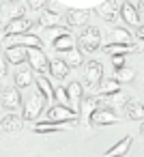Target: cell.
<instances>
[{
  "label": "cell",
  "instance_id": "1",
  "mask_svg": "<svg viewBox=\"0 0 144 157\" xmlns=\"http://www.w3.org/2000/svg\"><path fill=\"white\" fill-rule=\"evenodd\" d=\"M78 43L82 45L84 52H95L101 48V33L95 26H84L78 35Z\"/></svg>",
  "mask_w": 144,
  "mask_h": 157
},
{
  "label": "cell",
  "instance_id": "2",
  "mask_svg": "<svg viewBox=\"0 0 144 157\" xmlns=\"http://www.w3.org/2000/svg\"><path fill=\"white\" fill-rule=\"evenodd\" d=\"M45 105H47V101L43 99V95H39V93L30 95L26 99V103H24V116H22V121H37L41 116V112L45 110Z\"/></svg>",
  "mask_w": 144,
  "mask_h": 157
},
{
  "label": "cell",
  "instance_id": "3",
  "mask_svg": "<svg viewBox=\"0 0 144 157\" xmlns=\"http://www.w3.org/2000/svg\"><path fill=\"white\" fill-rule=\"evenodd\" d=\"M26 60H28V67L32 73H47V65H50V58L43 54V50H28L26 54Z\"/></svg>",
  "mask_w": 144,
  "mask_h": 157
},
{
  "label": "cell",
  "instance_id": "4",
  "mask_svg": "<svg viewBox=\"0 0 144 157\" xmlns=\"http://www.w3.org/2000/svg\"><path fill=\"white\" fill-rule=\"evenodd\" d=\"M67 101H69V110L73 112V114H78L80 116V103H82V99H84V88H82V84L80 82H71L67 88Z\"/></svg>",
  "mask_w": 144,
  "mask_h": 157
},
{
  "label": "cell",
  "instance_id": "5",
  "mask_svg": "<svg viewBox=\"0 0 144 157\" xmlns=\"http://www.w3.org/2000/svg\"><path fill=\"white\" fill-rule=\"evenodd\" d=\"M47 118L52 121V123H78V114H73L69 108H65V105H58V103H54L52 108H47Z\"/></svg>",
  "mask_w": 144,
  "mask_h": 157
},
{
  "label": "cell",
  "instance_id": "6",
  "mask_svg": "<svg viewBox=\"0 0 144 157\" xmlns=\"http://www.w3.org/2000/svg\"><path fill=\"white\" fill-rule=\"evenodd\" d=\"M133 43H135V39L127 28L116 26V28L108 30V45H133Z\"/></svg>",
  "mask_w": 144,
  "mask_h": 157
},
{
  "label": "cell",
  "instance_id": "7",
  "mask_svg": "<svg viewBox=\"0 0 144 157\" xmlns=\"http://www.w3.org/2000/svg\"><path fill=\"white\" fill-rule=\"evenodd\" d=\"M24 13H26V2H0V17H5L7 24L24 17Z\"/></svg>",
  "mask_w": 144,
  "mask_h": 157
},
{
  "label": "cell",
  "instance_id": "8",
  "mask_svg": "<svg viewBox=\"0 0 144 157\" xmlns=\"http://www.w3.org/2000/svg\"><path fill=\"white\" fill-rule=\"evenodd\" d=\"M84 80L88 82L90 88H95L101 80H103V65L99 60H88L84 65Z\"/></svg>",
  "mask_w": 144,
  "mask_h": 157
},
{
  "label": "cell",
  "instance_id": "9",
  "mask_svg": "<svg viewBox=\"0 0 144 157\" xmlns=\"http://www.w3.org/2000/svg\"><path fill=\"white\" fill-rule=\"evenodd\" d=\"M118 13H120L123 22H127V26H133V28H140V26H142L138 7H135L133 2H120V5H118Z\"/></svg>",
  "mask_w": 144,
  "mask_h": 157
},
{
  "label": "cell",
  "instance_id": "10",
  "mask_svg": "<svg viewBox=\"0 0 144 157\" xmlns=\"http://www.w3.org/2000/svg\"><path fill=\"white\" fill-rule=\"evenodd\" d=\"M22 105V95L17 88H5L0 93V108H7V110H20Z\"/></svg>",
  "mask_w": 144,
  "mask_h": 157
},
{
  "label": "cell",
  "instance_id": "11",
  "mask_svg": "<svg viewBox=\"0 0 144 157\" xmlns=\"http://www.w3.org/2000/svg\"><path fill=\"white\" fill-rule=\"evenodd\" d=\"M99 108H101V103H99V97H97V95H84V99H82V103H80V114H82V121H84L86 127H88V118H90Z\"/></svg>",
  "mask_w": 144,
  "mask_h": 157
},
{
  "label": "cell",
  "instance_id": "12",
  "mask_svg": "<svg viewBox=\"0 0 144 157\" xmlns=\"http://www.w3.org/2000/svg\"><path fill=\"white\" fill-rule=\"evenodd\" d=\"M35 22H30L28 17H20V20H13L5 26V37H17V35H26L30 28H32Z\"/></svg>",
  "mask_w": 144,
  "mask_h": 157
},
{
  "label": "cell",
  "instance_id": "13",
  "mask_svg": "<svg viewBox=\"0 0 144 157\" xmlns=\"http://www.w3.org/2000/svg\"><path fill=\"white\" fill-rule=\"evenodd\" d=\"M120 118L116 116V112H112V110H108V108H99L90 118H88V125H114V123H118Z\"/></svg>",
  "mask_w": 144,
  "mask_h": 157
},
{
  "label": "cell",
  "instance_id": "14",
  "mask_svg": "<svg viewBox=\"0 0 144 157\" xmlns=\"http://www.w3.org/2000/svg\"><path fill=\"white\" fill-rule=\"evenodd\" d=\"M26 54H28V50L26 48H20V45H7L5 48V63L7 65H24V60H26Z\"/></svg>",
  "mask_w": 144,
  "mask_h": 157
},
{
  "label": "cell",
  "instance_id": "15",
  "mask_svg": "<svg viewBox=\"0 0 144 157\" xmlns=\"http://www.w3.org/2000/svg\"><path fill=\"white\" fill-rule=\"evenodd\" d=\"M116 93H120V84L114 78H103L95 86V95L97 97H110V95H116Z\"/></svg>",
  "mask_w": 144,
  "mask_h": 157
},
{
  "label": "cell",
  "instance_id": "16",
  "mask_svg": "<svg viewBox=\"0 0 144 157\" xmlns=\"http://www.w3.org/2000/svg\"><path fill=\"white\" fill-rule=\"evenodd\" d=\"M99 103H101V108H108V110H116V108H127V103H129V97L120 90V93H116V95H110V97H99Z\"/></svg>",
  "mask_w": 144,
  "mask_h": 157
},
{
  "label": "cell",
  "instance_id": "17",
  "mask_svg": "<svg viewBox=\"0 0 144 157\" xmlns=\"http://www.w3.org/2000/svg\"><path fill=\"white\" fill-rule=\"evenodd\" d=\"M73 123H52V121H43V123H37L32 127L35 133H56V131H67L71 129Z\"/></svg>",
  "mask_w": 144,
  "mask_h": 157
},
{
  "label": "cell",
  "instance_id": "18",
  "mask_svg": "<svg viewBox=\"0 0 144 157\" xmlns=\"http://www.w3.org/2000/svg\"><path fill=\"white\" fill-rule=\"evenodd\" d=\"M131 144H133V138H131V136H127V138L118 140L114 146H110V148L103 153V157H125V155L129 153Z\"/></svg>",
  "mask_w": 144,
  "mask_h": 157
},
{
  "label": "cell",
  "instance_id": "19",
  "mask_svg": "<svg viewBox=\"0 0 144 157\" xmlns=\"http://www.w3.org/2000/svg\"><path fill=\"white\" fill-rule=\"evenodd\" d=\"M52 48H54L58 54H65V52H69V50L75 48V37H73L71 33H63L60 37H56V39L52 41Z\"/></svg>",
  "mask_w": 144,
  "mask_h": 157
},
{
  "label": "cell",
  "instance_id": "20",
  "mask_svg": "<svg viewBox=\"0 0 144 157\" xmlns=\"http://www.w3.org/2000/svg\"><path fill=\"white\" fill-rule=\"evenodd\" d=\"M30 84H35V73L30 71V67L20 65L15 71V86L17 88H28Z\"/></svg>",
  "mask_w": 144,
  "mask_h": 157
},
{
  "label": "cell",
  "instance_id": "21",
  "mask_svg": "<svg viewBox=\"0 0 144 157\" xmlns=\"http://www.w3.org/2000/svg\"><path fill=\"white\" fill-rule=\"evenodd\" d=\"M118 5L120 2H114V0H105V2H97V13L105 20V22H112L116 15H118Z\"/></svg>",
  "mask_w": 144,
  "mask_h": 157
},
{
  "label": "cell",
  "instance_id": "22",
  "mask_svg": "<svg viewBox=\"0 0 144 157\" xmlns=\"http://www.w3.org/2000/svg\"><path fill=\"white\" fill-rule=\"evenodd\" d=\"M88 20H90V11H73V9L67 11V24H69L71 28L86 26Z\"/></svg>",
  "mask_w": 144,
  "mask_h": 157
},
{
  "label": "cell",
  "instance_id": "23",
  "mask_svg": "<svg viewBox=\"0 0 144 157\" xmlns=\"http://www.w3.org/2000/svg\"><path fill=\"white\" fill-rule=\"evenodd\" d=\"M47 73H52L54 80H65L69 75V67L60 60V58H52L50 65H47Z\"/></svg>",
  "mask_w": 144,
  "mask_h": 157
},
{
  "label": "cell",
  "instance_id": "24",
  "mask_svg": "<svg viewBox=\"0 0 144 157\" xmlns=\"http://www.w3.org/2000/svg\"><path fill=\"white\" fill-rule=\"evenodd\" d=\"M22 116H17V114H7L2 121H0V127H2V131H7V133H15V131H20L22 129Z\"/></svg>",
  "mask_w": 144,
  "mask_h": 157
},
{
  "label": "cell",
  "instance_id": "25",
  "mask_svg": "<svg viewBox=\"0 0 144 157\" xmlns=\"http://www.w3.org/2000/svg\"><path fill=\"white\" fill-rule=\"evenodd\" d=\"M35 84H37V88H39V95H43L45 101H52V97H54V86H52L50 78L37 75V78H35Z\"/></svg>",
  "mask_w": 144,
  "mask_h": 157
},
{
  "label": "cell",
  "instance_id": "26",
  "mask_svg": "<svg viewBox=\"0 0 144 157\" xmlns=\"http://www.w3.org/2000/svg\"><path fill=\"white\" fill-rule=\"evenodd\" d=\"M60 60L71 69V67H80L82 63H84V56H82V52L78 50V48H73V50H69V52H65L63 56H60Z\"/></svg>",
  "mask_w": 144,
  "mask_h": 157
},
{
  "label": "cell",
  "instance_id": "27",
  "mask_svg": "<svg viewBox=\"0 0 144 157\" xmlns=\"http://www.w3.org/2000/svg\"><path fill=\"white\" fill-rule=\"evenodd\" d=\"M39 24L45 26V28H56V26H60V15H58L56 11H52V9H43Z\"/></svg>",
  "mask_w": 144,
  "mask_h": 157
},
{
  "label": "cell",
  "instance_id": "28",
  "mask_svg": "<svg viewBox=\"0 0 144 157\" xmlns=\"http://www.w3.org/2000/svg\"><path fill=\"white\" fill-rule=\"evenodd\" d=\"M125 110H127V118H131V121H142L144 118V108L138 101H129Z\"/></svg>",
  "mask_w": 144,
  "mask_h": 157
},
{
  "label": "cell",
  "instance_id": "29",
  "mask_svg": "<svg viewBox=\"0 0 144 157\" xmlns=\"http://www.w3.org/2000/svg\"><path fill=\"white\" fill-rule=\"evenodd\" d=\"M114 80H116L118 84H123V82H133V80H135V71H133L131 67H123V69L116 71Z\"/></svg>",
  "mask_w": 144,
  "mask_h": 157
},
{
  "label": "cell",
  "instance_id": "30",
  "mask_svg": "<svg viewBox=\"0 0 144 157\" xmlns=\"http://www.w3.org/2000/svg\"><path fill=\"white\" fill-rule=\"evenodd\" d=\"M58 105H65V108H69V101H67V90H65V86H58V88H54V97H52Z\"/></svg>",
  "mask_w": 144,
  "mask_h": 157
},
{
  "label": "cell",
  "instance_id": "31",
  "mask_svg": "<svg viewBox=\"0 0 144 157\" xmlns=\"http://www.w3.org/2000/svg\"><path fill=\"white\" fill-rule=\"evenodd\" d=\"M112 65H114L116 71L123 69V67H127V56H112Z\"/></svg>",
  "mask_w": 144,
  "mask_h": 157
},
{
  "label": "cell",
  "instance_id": "32",
  "mask_svg": "<svg viewBox=\"0 0 144 157\" xmlns=\"http://www.w3.org/2000/svg\"><path fill=\"white\" fill-rule=\"evenodd\" d=\"M26 5H30L32 11H43V9H45L43 5H47V2H39V0H32V2H26Z\"/></svg>",
  "mask_w": 144,
  "mask_h": 157
},
{
  "label": "cell",
  "instance_id": "33",
  "mask_svg": "<svg viewBox=\"0 0 144 157\" xmlns=\"http://www.w3.org/2000/svg\"><path fill=\"white\" fill-rule=\"evenodd\" d=\"M7 78V63H5V58L0 56V80H5Z\"/></svg>",
  "mask_w": 144,
  "mask_h": 157
},
{
  "label": "cell",
  "instance_id": "34",
  "mask_svg": "<svg viewBox=\"0 0 144 157\" xmlns=\"http://www.w3.org/2000/svg\"><path fill=\"white\" fill-rule=\"evenodd\" d=\"M0 28H2V22H0Z\"/></svg>",
  "mask_w": 144,
  "mask_h": 157
},
{
  "label": "cell",
  "instance_id": "35",
  "mask_svg": "<svg viewBox=\"0 0 144 157\" xmlns=\"http://www.w3.org/2000/svg\"><path fill=\"white\" fill-rule=\"evenodd\" d=\"M0 93H2V88H0Z\"/></svg>",
  "mask_w": 144,
  "mask_h": 157
},
{
  "label": "cell",
  "instance_id": "36",
  "mask_svg": "<svg viewBox=\"0 0 144 157\" xmlns=\"http://www.w3.org/2000/svg\"><path fill=\"white\" fill-rule=\"evenodd\" d=\"M0 136H2V131H0Z\"/></svg>",
  "mask_w": 144,
  "mask_h": 157
}]
</instances>
